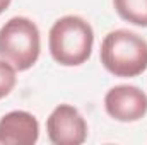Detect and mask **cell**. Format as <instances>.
I'll list each match as a JSON object with an SVG mask.
<instances>
[{
	"mask_svg": "<svg viewBox=\"0 0 147 145\" xmlns=\"http://www.w3.org/2000/svg\"><path fill=\"white\" fill-rule=\"evenodd\" d=\"M94 31L79 15H63L50 29L48 46L51 58L63 67H79L92 53Z\"/></svg>",
	"mask_w": 147,
	"mask_h": 145,
	"instance_id": "obj_1",
	"label": "cell"
},
{
	"mask_svg": "<svg viewBox=\"0 0 147 145\" xmlns=\"http://www.w3.org/2000/svg\"><path fill=\"white\" fill-rule=\"evenodd\" d=\"M101 63L115 77H137L147 70V41L128 29L108 33L101 43Z\"/></svg>",
	"mask_w": 147,
	"mask_h": 145,
	"instance_id": "obj_2",
	"label": "cell"
},
{
	"mask_svg": "<svg viewBox=\"0 0 147 145\" xmlns=\"http://www.w3.org/2000/svg\"><path fill=\"white\" fill-rule=\"evenodd\" d=\"M39 51V29L31 19L16 15L0 28V58L16 70H29L38 62Z\"/></svg>",
	"mask_w": 147,
	"mask_h": 145,
	"instance_id": "obj_3",
	"label": "cell"
},
{
	"mask_svg": "<svg viewBox=\"0 0 147 145\" xmlns=\"http://www.w3.org/2000/svg\"><path fill=\"white\" fill-rule=\"evenodd\" d=\"M46 132L55 145H80L87 138V123L77 108L60 104L48 116Z\"/></svg>",
	"mask_w": 147,
	"mask_h": 145,
	"instance_id": "obj_4",
	"label": "cell"
},
{
	"mask_svg": "<svg viewBox=\"0 0 147 145\" xmlns=\"http://www.w3.org/2000/svg\"><path fill=\"white\" fill-rule=\"evenodd\" d=\"M105 109L116 121H139L147 113V94L137 85H115L105 96Z\"/></svg>",
	"mask_w": 147,
	"mask_h": 145,
	"instance_id": "obj_5",
	"label": "cell"
},
{
	"mask_svg": "<svg viewBox=\"0 0 147 145\" xmlns=\"http://www.w3.org/2000/svg\"><path fill=\"white\" fill-rule=\"evenodd\" d=\"M39 123L28 111H10L0 119V145H34Z\"/></svg>",
	"mask_w": 147,
	"mask_h": 145,
	"instance_id": "obj_6",
	"label": "cell"
},
{
	"mask_svg": "<svg viewBox=\"0 0 147 145\" xmlns=\"http://www.w3.org/2000/svg\"><path fill=\"white\" fill-rule=\"evenodd\" d=\"M113 7L123 21L147 28V0H113Z\"/></svg>",
	"mask_w": 147,
	"mask_h": 145,
	"instance_id": "obj_7",
	"label": "cell"
},
{
	"mask_svg": "<svg viewBox=\"0 0 147 145\" xmlns=\"http://www.w3.org/2000/svg\"><path fill=\"white\" fill-rule=\"evenodd\" d=\"M17 84V70L0 58V99L7 97Z\"/></svg>",
	"mask_w": 147,
	"mask_h": 145,
	"instance_id": "obj_8",
	"label": "cell"
},
{
	"mask_svg": "<svg viewBox=\"0 0 147 145\" xmlns=\"http://www.w3.org/2000/svg\"><path fill=\"white\" fill-rule=\"evenodd\" d=\"M10 2H12V0H0V14H3V12L9 9Z\"/></svg>",
	"mask_w": 147,
	"mask_h": 145,
	"instance_id": "obj_9",
	"label": "cell"
}]
</instances>
